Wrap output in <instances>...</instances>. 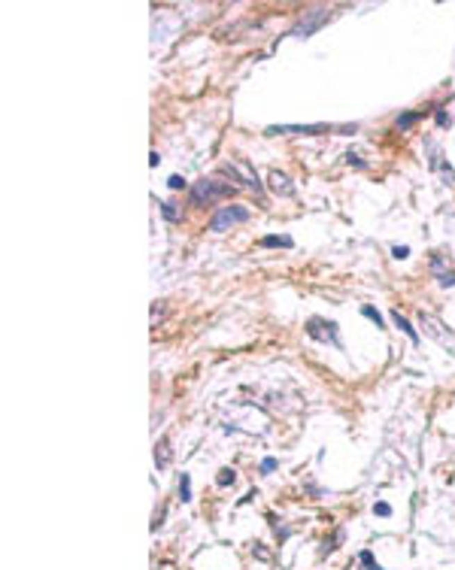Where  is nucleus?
<instances>
[{
  "instance_id": "f8f14e48",
  "label": "nucleus",
  "mask_w": 455,
  "mask_h": 570,
  "mask_svg": "<svg viewBox=\"0 0 455 570\" xmlns=\"http://www.w3.org/2000/svg\"><path fill=\"white\" fill-rule=\"evenodd\" d=\"M179 498L182 500H192V476H188V473L179 476Z\"/></svg>"
},
{
  "instance_id": "4468645a",
  "label": "nucleus",
  "mask_w": 455,
  "mask_h": 570,
  "mask_svg": "<svg viewBox=\"0 0 455 570\" xmlns=\"http://www.w3.org/2000/svg\"><path fill=\"white\" fill-rule=\"evenodd\" d=\"M416 122H419V113H404V115H398V128H401V131L413 128Z\"/></svg>"
},
{
  "instance_id": "39448f33",
  "label": "nucleus",
  "mask_w": 455,
  "mask_h": 570,
  "mask_svg": "<svg viewBox=\"0 0 455 570\" xmlns=\"http://www.w3.org/2000/svg\"><path fill=\"white\" fill-rule=\"evenodd\" d=\"M225 170H228L231 176H237V179L243 182V186H249L252 191H261V182H258V176L252 173V167L246 164V161H231V164L225 167Z\"/></svg>"
},
{
  "instance_id": "0eeeda50",
  "label": "nucleus",
  "mask_w": 455,
  "mask_h": 570,
  "mask_svg": "<svg viewBox=\"0 0 455 570\" xmlns=\"http://www.w3.org/2000/svg\"><path fill=\"white\" fill-rule=\"evenodd\" d=\"M328 124H283V128H267V133H325Z\"/></svg>"
},
{
  "instance_id": "423d86ee",
  "label": "nucleus",
  "mask_w": 455,
  "mask_h": 570,
  "mask_svg": "<svg viewBox=\"0 0 455 570\" xmlns=\"http://www.w3.org/2000/svg\"><path fill=\"white\" fill-rule=\"evenodd\" d=\"M325 19H328V13H325V10H313V13H310V19H307V22H301V24L295 28V37H310V33L316 31Z\"/></svg>"
},
{
  "instance_id": "a211bd4d",
  "label": "nucleus",
  "mask_w": 455,
  "mask_h": 570,
  "mask_svg": "<svg viewBox=\"0 0 455 570\" xmlns=\"http://www.w3.org/2000/svg\"><path fill=\"white\" fill-rule=\"evenodd\" d=\"M164 219H167V222H176V219H179L176 204H164Z\"/></svg>"
},
{
  "instance_id": "2eb2a0df",
  "label": "nucleus",
  "mask_w": 455,
  "mask_h": 570,
  "mask_svg": "<svg viewBox=\"0 0 455 570\" xmlns=\"http://www.w3.org/2000/svg\"><path fill=\"white\" fill-rule=\"evenodd\" d=\"M234 480H237V473L228 471V467H225V471H219V476H216V482L222 485V489H225V485H234Z\"/></svg>"
},
{
  "instance_id": "f3484780",
  "label": "nucleus",
  "mask_w": 455,
  "mask_h": 570,
  "mask_svg": "<svg viewBox=\"0 0 455 570\" xmlns=\"http://www.w3.org/2000/svg\"><path fill=\"white\" fill-rule=\"evenodd\" d=\"M361 313H364V316H367V318H370V322H377V328H383V316H379V313H377V309H374V307H364V309H361Z\"/></svg>"
},
{
  "instance_id": "412c9836",
  "label": "nucleus",
  "mask_w": 455,
  "mask_h": 570,
  "mask_svg": "<svg viewBox=\"0 0 455 570\" xmlns=\"http://www.w3.org/2000/svg\"><path fill=\"white\" fill-rule=\"evenodd\" d=\"M392 255H395V258H407V255H410V246H395Z\"/></svg>"
},
{
  "instance_id": "6ab92c4d",
  "label": "nucleus",
  "mask_w": 455,
  "mask_h": 570,
  "mask_svg": "<svg viewBox=\"0 0 455 570\" xmlns=\"http://www.w3.org/2000/svg\"><path fill=\"white\" fill-rule=\"evenodd\" d=\"M167 186H170L173 191H179V188H185V179H182V176H170Z\"/></svg>"
},
{
  "instance_id": "20e7f679",
  "label": "nucleus",
  "mask_w": 455,
  "mask_h": 570,
  "mask_svg": "<svg viewBox=\"0 0 455 570\" xmlns=\"http://www.w3.org/2000/svg\"><path fill=\"white\" fill-rule=\"evenodd\" d=\"M307 334L313 340H325V343H334V346H337V325L334 322H325V318H310V322H307Z\"/></svg>"
},
{
  "instance_id": "1a4fd4ad",
  "label": "nucleus",
  "mask_w": 455,
  "mask_h": 570,
  "mask_svg": "<svg viewBox=\"0 0 455 570\" xmlns=\"http://www.w3.org/2000/svg\"><path fill=\"white\" fill-rule=\"evenodd\" d=\"M431 270H434V276H437V282H440V285H455V270H446L443 258H434Z\"/></svg>"
},
{
  "instance_id": "6e6552de",
  "label": "nucleus",
  "mask_w": 455,
  "mask_h": 570,
  "mask_svg": "<svg viewBox=\"0 0 455 570\" xmlns=\"http://www.w3.org/2000/svg\"><path fill=\"white\" fill-rule=\"evenodd\" d=\"M270 188L276 191V195H295V186H292V182H288V176L276 173V170L270 173Z\"/></svg>"
},
{
  "instance_id": "dca6fc26",
  "label": "nucleus",
  "mask_w": 455,
  "mask_h": 570,
  "mask_svg": "<svg viewBox=\"0 0 455 570\" xmlns=\"http://www.w3.org/2000/svg\"><path fill=\"white\" fill-rule=\"evenodd\" d=\"M361 564H364V567H367V570H386V567H379V564H377V561H374V555H370V552H367V549H364V552H361Z\"/></svg>"
},
{
  "instance_id": "f03ea898",
  "label": "nucleus",
  "mask_w": 455,
  "mask_h": 570,
  "mask_svg": "<svg viewBox=\"0 0 455 570\" xmlns=\"http://www.w3.org/2000/svg\"><path fill=\"white\" fill-rule=\"evenodd\" d=\"M419 322H422V328H425L428 337H434V340L440 343L443 349H449L452 355H455V334H452L449 328H446V325L440 322V318L431 316V313H422V316H419Z\"/></svg>"
},
{
  "instance_id": "9d476101",
  "label": "nucleus",
  "mask_w": 455,
  "mask_h": 570,
  "mask_svg": "<svg viewBox=\"0 0 455 570\" xmlns=\"http://www.w3.org/2000/svg\"><path fill=\"white\" fill-rule=\"evenodd\" d=\"M155 464H158V467H167V464H170V440H167V437H161L158 446H155Z\"/></svg>"
},
{
  "instance_id": "f257e3e1",
  "label": "nucleus",
  "mask_w": 455,
  "mask_h": 570,
  "mask_svg": "<svg viewBox=\"0 0 455 570\" xmlns=\"http://www.w3.org/2000/svg\"><path fill=\"white\" fill-rule=\"evenodd\" d=\"M231 191H234V186H231V182L201 179V182H195V188H192V204H195V206L213 204V200H219V197H228Z\"/></svg>"
},
{
  "instance_id": "7ed1b4c3",
  "label": "nucleus",
  "mask_w": 455,
  "mask_h": 570,
  "mask_svg": "<svg viewBox=\"0 0 455 570\" xmlns=\"http://www.w3.org/2000/svg\"><path fill=\"white\" fill-rule=\"evenodd\" d=\"M249 219V209L246 206H222L216 215H213L210 222V231H228L231 225H240Z\"/></svg>"
},
{
  "instance_id": "ddd939ff",
  "label": "nucleus",
  "mask_w": 455,
  "mask_h": 570,
  "mask_svg": "<svg viewBox=\"0 0 455 570\" xmlns=\"http://www.w3.org/2000/svg\"><path fill=\"white\" fill-rule=\"evenodd\" d=\"M261 246H267V249H273V246L292 249V240H288V237H264V240H261Z\"/></svg>"
},
{
  "instance_id": "aec40b11",
  "label": "nucleus",
  "mask_w": 455,
  "mask_h": 570,
  "mask_svg": "<svg viewBox=\"0 0 455 570\" xmlns=\"http://www.w3.org/2000/svg\"><path fill=\"white\" fill-rule=\"evenodd\" d=\"M270 471H276V458H264L261 461V473H270Z\"/></svg>"
},
{
  "instance_id": "9b49d317",
  "label": "nucleus",
  "mask_w": 455,
  "mask_h": 570,
  "mask_svg": "<svg viewBox=\"0 0 455 570\" xmlns=\"http://www.w3.org/2000/svg\"><path fill=\"white\" fill-rule=\"evenodd\" d=\"M392 318H395V325H398V328H401L404 334H407V337H410L413 343H419V334H416V328H413V325H410L407 318H404V316L398 313V309H395V313H392Z\"/></svg>"
},
{
  "instance_id": "4be33fe9",
  "label": "nucleus",
  "mask_w": 455,
  "mask_h": 570,
  "mask_svg": "<svg viewBox=\"0 0 455 570\" xmlns=\"http://www.w3.org/2000/svg\"><path fill=\"white\" fill-rule=\"evenodd\" d=\"M374 513H377V516H392V507H388V504H377Z\"/></svg>"
}]
</instances>
